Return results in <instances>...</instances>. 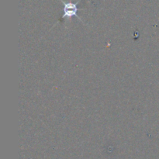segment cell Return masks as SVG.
<instances>
[{"label":"cell","instance_id":"obj_1","mask_svg":"<svg viewBox=\"0 0 159 159\" xmlns=\"http://www.w3.org/2000/svg\"><path fill=\"white\" fill-rule=\"evenodd\" d=\"M77 4L78 3H71L68 2L65 3L64 2V14H63V18H71L72 16H76L81 20L77 15Z\"/></svg>","mask_w":159,"mask_h":159}]
</instances>
